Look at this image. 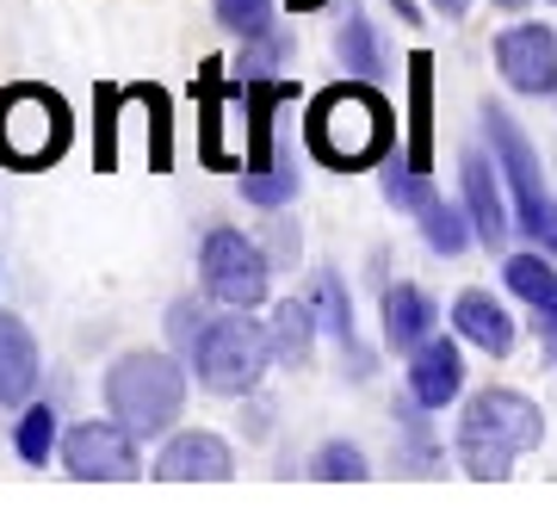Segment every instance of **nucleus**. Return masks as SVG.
<instances>
[{"label": "nucleus", "instance_id": "23", "mask_svg": "<svg viewBox=\"0 0 557 520\" xmlns=\"http://www.w3.org/2000/svg\"><path fill=\"white\" fill-rule=\"evenodd\" d=\"M502 273H508V292H515V298H527L539 310V322L557 317V267H545L539 255H515Z\"/></svg>", "mask_w": 557, "mask_h": 520}, {"label": "nucleus", "instance_id": "11", "mask_svg": "<svg viewBox=\"0 0 557 520\" xmlns=\"http://www.w3.org/2000/svg\"><path fill=\"white\" fill-rule=\"evenodd\" d=\"M409 391H416L428 409H446V403L465 391V360H458V347L446 335H428L409 354Z\"/></svg>", "mask_w": 557, "mask_h": 520}, {"label": "nucleus", "instance_id": "13", "mask_svg": "<svg viewBox=\"0 0 557 520\" xmlns=\"http://www.w3.org/2000/svg\"><path fill=\"white\" fill-rule=\"evenodd\" d=\"M458 174H465V211H471V223H478V242L502 248V242H508V205H502V193H496L490 156L465 149V156H458Z\"/></svg>", "mask_w": 557, "mask_h": 520}, {"label": "nucleus", "instance_id": "20", "mask_svg": "<svg viewBox=\"0 0 557 520\" xmlns=\"http://www.w3.org/2000/svg\"><path fill=\"white\" fill-rule=\"evenodd\" d=\"M193 94H199V143H205V161H211V168H230V156H223V100H230V87H223V62H218V57L199 62Z\"/></svg>", "mask_w": 557, "mask_h": 520}, {"label": "nucleus", "instance_id": "12", "mask_svg": "<svg viewBox=\"0 0 557 520\" xmlns=\"http://www.w3.org/2000/svg\"><path fill=\"white\" fill-rule=\"evenodd\" d=\"M38 391V341L13 310H0V409H20Z\"/></svg>", "mask_w": 557, "mask_h": 520}, {"label": "nucleus", "instance_id": "8", "mask_svg": "<svg viewBox=\"0 0 557 520\" xmlns=\"http://www.w3.org/2000/svg\"><path fill=\"white\" fill-rule=\"evenodd\" d=\"M496 69H502V81H508L515 94H533V100L557 94V38H552V25H508V32L496 38Z\"/></svg>", "mask_w": 557, "mask_h": 520}, {"label": "nucleus", "instance_id": "31", "mask_svg": "<svg viewBox=\"0 0 557 520\" xmlns=\"http://www.w3.org/2000/svg\"><path fill=\"white\" fill-rule=\"evenodd\" d=\"M260 248L273 255V267H285V260H298V230H292V223L278 218V223H273V236L260 242Z\"/></svg>", "mask_w": 557, "mask_h": 520}, {"label": "nucleus", "instance_id": "34", "mask_svg": "<svg viewBox=\"0 0 557 520\" xmlns=\"http://www.w3.org/2000/svg\"><path fill=\"white\" fill-rule=\"evenodd\" d=\"M539 335H545V341L557 347V317H545V322H539Z\"/></svg>", "mask_w": 557, "mask_h": 520}, {"label": "nucleus", "instance_id": "19", "mask_svg": "<svg viewBox=\"0 0 557 520\" xmlns=\"http://www.w3.org/2000/svg\"><path fill=\"white\" fill-rule=\"evenodd\" d=\"M242 199L260 205V211H285V205L298 199V149L278 143V156L267 168H248L242 174Z\"/></svg>", "mask_w": 557, "mask_h": 520}, {"label": "nucleus", "instance_id": "29", "mask_svg": "<svg viewBox=\"0 0 557 520\" xmlns=\"http://www.w3.org/2000/svg\"><path fill=\"white\" fill-rule=\"evenodd\" d=\"M143 106H149V168L168 174V161H174V131H168V94L161 87H137Z\"/></svg>", "mask_w": 557, "mask_h": 520}, {"label": "nucleus", "instance_id": "27", "mask_svg": "<svg viewBox=\"0 0 557 520\" xmlns=\"http://www.w3.org/2000/svg\"><path fill=\"white\" fill-rule=\"evenodd\" d=\"M292 57V32H260V38H242V81H273L278 62Z\"/></svg>", "mask_w": 557, "mask_h": 520}, {"label": "nucleus", "instance_id": "16", "mask_svg": "<svg viewBox=\"0 0 557 520\" xmlns=\"http://www.w3.org/2000/svg\"><path fill=\"white\" fill-rule=\"evenodd\" d=\"M310 304H317L322 329L341 341V354H347V372L354 379H372V354L359 347V329H354V304H347V285H341V273H322L317 292H310Z\"/></svg>", "mask_w": 557, "mask_h": 520}, {"label": "nucleus", "instance_id": "28", "mask_svg": "<svg viewBox=\"0 0 557 520\" xmlns=\"http://www.w3.org/2000/svg\"><path fill=\"white\" fill-rule=\"evenodd\" d=\"M13 446H20L25 465H44L50 459V446H57V409L50 403H32L20 416V434H13Z\"/></svg>", "mask_w": 557, "mask_h": 520}, {"label": "nucleus", "instance_id": "5", "mask_svg": "<svg viewBox=\"0 0 557 520\" xmlns=\"http://www.w3.org/2000/svg\"><path fill=\"white\" fill-rule=\"evenodd\" d=\"M186 354H193V372H199L205 391H218V397H255V384L273 366V335L255 317H218V322H205V335Z\"/></svg>", "mask_w": 557, "mask_h": 520}, {"label": "nucleus", "instance_id": "32", "mask_svg": "<svg viewBox=\"0 0 557 520\" xmlns=\"http://www.w3.org/2000/svg\"><path fill=\"white\" fill-rule=\"evenodd\" d=\"M527 236H533L539 248H552V255H557V199H545V211H539V223L527 230Z\"/></svg>", "mask_w": 557, "mask_h": 520}, {"label": "nucleus", "instance_id": "18", "mask_svg": "<svg viewBox=\"0 0 557 520\" xmlns=\"http://www.w3.org/2000/svg\"><path fill=\"white\" fill-rule=\"evenodd\" d=\"M317 329H322V317H317V304L310 298H292V304H278L273 310V366H310V354H317Z\"/></svg>", "mask_w": 557, "mask_h": 520}, {"label": "nucleus", "instance_id": "7", "mask_svg": "<svg viewBox=\"0 0 557 520\" xmlns=\"http://www.w3.org/2000/svg\"><path fill=\"white\" fill-rule=\"evenodd\" d=\"M62 465L81 483H131L143 471L137 434L124 421H81V428H69V441H62Z\"/></svg>", "mask_w": 557, "mask_h": 520}, {"label": "nucleus", "instance_id": "24", "mask_svg": "<svg viewBox=\"0 0 557 520\" xmlns=\"http://www.w3.org/2000/svg\"><path fill=\"white\" fill-rule=\"evenodd\" d=\"M94 106H100V131H94V168H100V174H112V168H119V112L131 106V87H112V81H106L100 94H94Z\"/></svg>", "mask_w": 557, "mask_h": 520}, {"label": "nucleus", "instance_id": "33", "mask_svg": "<svg viewBox=\"0 0 557 520\" xmlns=\"http://www.w3.org/2000/svg\"><path fill=\"white\" fill-rule=\"evenodd\" d=\"M440 13H446V20H458V13H465V0H434Z\"/></svg>", "mask_w": 557, "mask_h": 520}, {"label": "nucleus", "instance_id": "21", "mask_svg": "<svg viewBox=\"0 0 557 520\" xmlns=\"http://www.w3.org/2000/svg\"><path fill=\"white\" fill-rule=\"evenodd\" d=\"M416 218H421V236H428V248H434V255H465V248H471V236H478L471 211H465V205H446L440 193L421 205Z\"/></svg>", "mask_w": 557, "mask_h": 520}, {"label": "nucleus", "instance_id": "10", "mask_svg": "<svg viewBox=\"0 0 557 520\" xmlns=\"http://www.w3.org/2000/svg\"><path fill=\"white\" fill-rule=\"evenodd\" d=\"M156 478L161 483H230L236 478V459H230V446L218 434L193 428V434H174V441L161 446Z\"/></svg>", "mask_w": 557, "mask_h": 520}, {"label": "nucleus", "instance_id": "14", "mask_svg": "<svg viewBox=\"0 0 557 520\" xmlns=\"http://www.w3.org/2000/svg\"><path fill=\"white\" fill-rule=\"evenodd\" d=\"M403 161L434 174V57L428 50L409 57V149H403Z\"/></svg>", "mask_w": 557, "mask_h": 520}, {"label": "nucleus", "instance_id": "22", "mask_svg": "<svg viewBox=\"0 0 557 520\" xmlns=\"http://www.w3.org/2000/svg\"><path fill=\"white\" fill-rule=\"evenodd\" d=\"M335 50H341V62H347V75H359V81H372L384 69V62H379V32H372V20H366L359 7H347V13H341Z\"/></svg>", "mask_w": 557, "mask_h": 520}, {"label": "nucleus", "instance_id": "30", "mask_svg": "<svg viewBox=\"0 0 557 520\" xmlns=\"http://www.w3.org/2000/svg\"><path fill=\"white\" fill-rule=\"evenodd\" d=\"M218 25L236 38H260L273 32V0H218Z\"/></svg>", "mask_w": 557, "mask_h": 520}, {"label": "nucleus", "instance_id": "4", "mask_svg": "<svg viewBox=\"0 0 557 520\" xmlns=\"http://www.w3.org/2000/svg\"><path fill=\"white\" fill-rule=\"evenodd\" d=\"M106 409L137 441H156V434H168L180 421V409H186V372L168 354H124L106 372Z\"/></svg>", "mask_w": 557, "mask_h": 520}, {"label": "nucleus", "instance_id": "3", "mask_svg": "<svg viewBox=\"0 0 557 520\" xmlns=\"http://www.w3.org/2000/svg\"><path fill=\"white\" fill-rule=\"evenodd\" d=\"M69 143H75V119L57 87H38V81L0 87V168H13V174L57 168Z\"/></svg>", "mask_w": 557, "mask_h": 520}, {"label": "nucleus", "instance_id": "15", "mask_svg": "<svg viewBox=\"0 0 557 520\" xmlns=\"http://www.w3.org/2000/svg\"><path fill=\"white\" fill-rule=\"evenodd\" d=\"M453 329L465 341H471V347H483V354H508V347H515V317H508V310H502L496 298H490V292H458V304H453Z\"/></svg>", "mask_w": 557, "mask_h": 520}, {"label": "nucleus", "instance_id": "1", "mask_svg": "<svg viewBox=\"0 0 557 520\" xmlns=\"http://www.w3.org/2000/svg\"><path fill=\"white\" fill-rule=\"evenodd\" d=\"M304 143L322 168L335 174H359V168H379L397 143V112L372 81H335L310 100V119H304Z\"/></svg>", "mask_w": 557, "mask_h": 520}, {"label": "nucleus", "instance_id": "6", "mask_svg": "<svg viewBox=\"0 0 557 520\" xmlns=\"http://www.w3.org/2000/svg\"><path fill=\"white\" fill-rule=\"evenodd\" d=\"M199 280L218 304L255 310V304H267V292H273V255H267L255 236H242V230H211L205 248H199Z\"/></svg>", "mask_w": 557, "mask_h": 520}, {"label": "nucleus", "instance_id": "17", "mask_svg": "<svg viewBox=\"0 0 557 520\" xmlns=\"http://www.w3.org/2000/svg\"><path fill=\"white\" fill-rule=\"evenodd\" d=\"M434 335V298L421 285H384V341L397 354H416Z\"/></svg>", "mask_w": 557, "mask_h": 520}, {"label": "nucleus", "instance_id": "35", "mask_svg": "<svg viewBox=\"0 0 557 520\" xmlns=\"http://www.w3.org/2000/svg\"><path fill=\"white\" fill-rule=\"evenodd\" d=\"M292 7H298V13H317V7H322V0H292Z\"/></svg>", "mask_w": 557, "mask_h": 520}, {"label": "nucleus", "instance_id": "2", "mask_svg": "<svg viewBox=\"0 0 557 520\" xmlns=\"http://www.w3.org/2000/svg\"><path fill=\"white\" fill-rule=\"evenodd\" d=\"M545 441V416H539L533 397H520V391H478V397L465 403V416H458V465L471 471L478 483H496L515 471L520 453H533Z\"/></svg>", "mask_w": 557, "mask_h": 520}, {"label": "nucleus", "instance_id": "9", "mask_svg": "<svg viewBox=\"0 0 557 520\" xmlns=\"http://www.w3.org/2000/svg\"><path fill=\"white\" fill-rule=\"evenodd\" d=\"M483 131H490V143H496V168H502V181L515 186L520 230H533L539 211H545V181H539V156H533V143L520 137V124L508 119L502 106H490V112H483Z\"/></svg>", "mask_w": 557, "mask_h": 520}, {"label": "nucleus", "instance_id": "25", "mask_svg": "<svg viewBox=\"0 0 557 520\" xmlns=\"http://www.w3.org/2000/svg\"><path fill=\"white\" fill-rule=\"evenodd\" d=\"M379 186H384V199L403 205V211H421V205L434 199V181H428L421 168H409L403 156H384L379 161Z\"/></svg>", "mask_w": 557, "mask_h": 520}, {"label": "nucleus", "instance_id": "26", "mask_svg": "<svg viewBox=\"0 0 557 520\" xmlns=\"http://www.w3.org/2000/svg\"><path fill=\"white\" fill-rule=\"evenodd\" d=\"M310 478L317 483H366L372 465H366V453H359L354 441H329L317 459H310Z\"/></svg>", "mask_w": 557, "mask_h": 520}]
</instances>
